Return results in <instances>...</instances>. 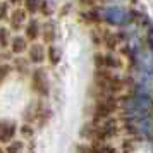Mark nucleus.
Returning a JSON list of instances; mask_svg holds the SVG:
<instances>
[{"instance_id":"1","label":"nucleus","mask_w":153,"mask_h":153,"mask_svg":"<svg viewBox=\"0 0 153 153\" xmlns=\"http://www.w3.org/2000/svg\"><path fill=\"white\" fill-rule=\"evenodd\" d=\"M126 110H127V115L132 119H141L146 117V115H152L153 112V102L148 97H143V95H136V97L129 98L126 102Z\"/></svg>"},{"instance_id":"2","label":"nucleus","mask_w":153,"mask_h":153,"mask_svg":"<svg viewBox=\"0 0 153 153\" xmlns=\"http://www.w3.org/2000/svg\"><path fill=\"white\" fill-rule=\"evenodd\" d=\"M102 17L110 24H126L131 19V14L122 7H105L102 9Z\"/></svg>"},{"instance_id":"3","label":"nucleus","mask_w":153,"mask_h":153,"mask_svg":"<svg viewBox=\"0 0 153 153\" xmlns=\"http://www.w3.org/2000/svg\"><path fill=\"white\" fill-rule=\"evenodd\" d=\"M132 127L139 134H152L153 132V115H146L141 119H132Z\"/></svg>"},{"instance_id":"4","label":"nucleus","mask_w":153,"mask_h":153,"mask_svg":"<svg viewBox=\"0 0 153 153\" xmlns=\"http://www.w3.org/2000/svg\"><path fill=\"white\" fill-rule=\"evenodd\" d=\"M14 124H9V122H4L2 124V141L4 143H7L9 139L14 136Z\"/></svg>"},{"instance_id":"5","label":"nucleus","mask_w":153,"mask_h":153,"mask_svg":"<svg viewBox=\"0 0 153 153\" xmlns=\"http://www.w3.org/2000/svg\"><path fill=\"white\" fill-rule=\"evenodd\" d=\"M43 59V48L40 45H35L33 48H31V60H35V62H40Z\"/></svg>"},{"instance_id":"6","label":"nucleus","mask_w":153,"mask_h":153,"mask_svg":"<svg viewBox=\"0 0 153 153\" xmlns=\"http://www.w3.org/2000/svg\"><path fill=\"white\" fill-rule=\"evenodd\" d=\"M21 150H22L21 143H16V145H12V146H9V148H7L9 153H21Z\"/></svg>"},{"instance_id":"7","label":"nucleus","mask_w":153,"mask_h":153,"mask_svg":"<svg viewBox=\"0 0 153 153\" xmlns=\"http://www.w3.org/2000/svg\"><path fill=\"white\" fill-rule=\"evenodd\" d=\"M16 43H12V48L16 50V52H21L22 48H24V43H22L21 38H17V40H14Z\"/></svg>"}]
</instances>
